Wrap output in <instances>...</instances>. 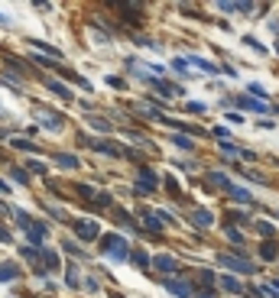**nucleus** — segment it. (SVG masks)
I'll return each instance as SVG.
<instances>
[{"label":"nucleus","instance_id":"f257e3e1","mask_svg":"<svg viewBox=\"0 0 279 298\" xmlns=\"http://www.w3.org/2000/svg\"><path fill=\"white\" fill-rule=\"evenodd\" d=\"M101 250L107 253L110 259H127V256H130L127 240H124V236H117V233H104V236H101Z\"/></svg>","mask_w":279,"mask_h":298},{"label":"nucleus","instance_id":"f03ea898","mask_svg":"<svg viewBox=\"0 0 279 298\" xmlns=\"http://www.w3.org/2000/svg\"><path fill=\"white\" fill-rule=\"evenodd\" d=\"M217 262H221V266H228V269H234V273H254V266H250L247 259L231 256V253H217Z\"/></svg>","mask_w":279,"mask_h":298},{"label":"nucleus","instance_id":"7ed1b4c3","mask_svg":"<svg viewBox=\"0 0 279 298\" xmlns=\"http://www.w3.org/2000/svg\"><path fill=\"white\" fill-rule=\"evenodd\" d=\"M36 117H39V124L46 127V130H62V117H59L55 110H46V107H36Z\"/></svg>","mask_w":279,"mask_h":298},{"label":"nucleus","instance_id":"20e7f679","mask_svg":"<svg viewBox=\"0 0 279 298\" xmlns=\"http://www.w3.org/2000/svg\"><path fill=\"white\" fill-rule=\"evenodd\" d=\"M75 233L81 236V240H98L101 236V227L94 221H75Z\"/></svg>","mask_w":279,"mask_h":298},{"label":"nucleus","instance_id":"39448f33","mask_svg":"<svg viewBox=\"0 0 279 298\" xmlns=\"http://www.w3.org/2000/svg\"><path fill=\"white\" fill-rule=\"evenodd\" d=\"M162 285L169 288V292L182 295V298H188V295H191V285H188V282H182V279H162Z\"/></svg>","mask_w":279,"mask_h":298},{"label":"nucleus","instance_id":"423d86ee","mask_svg":"<svg viewBox=\"0 0 279 298\" xmlns=\"http://www.w3.org/2000/svg\"><path fill=\"white\" fill-rule=\"evenodd\" d=\"M279 256V247L273 240H266V243H260V259H266V262H273Z\"/></svg>","mask_w":279,"mask_h":298},{"label":"nucleus","instance_id":"0eeeda50","mask_svg":"<svg viewBox=\"0 0 279 298\" xmlns=\"http://www.w3.org/2000/svg\"><path fill=\"white\" fill-rule=\"evenodd\" d=\"M156 185H159V178L150 172V169H140V188H146V191H153Z\"/></svg>","mask_w":279,"mask_h":298},{"label":"nucleus","instance_id":"6e6552de","mask_svg":"<svg viewBox=\"0 0 279 298\" xmlns=\"http://www.w3.org/2000/svg\"><path fill=\"white\" fill-rule=\"evenodd\" d=\"M153 266H156V269H162V273H176L179 262L172 259V256H156V259H153Z\"/></svg>","mask_w":279,"mask_h":298},{"label":"nucleus","instance_id":"1a4fd4ad","mask_svg":"<svg viewBox=\"0 0 279 298\" xmlns=\"http://www.w3.org/2000/svg\"><path fill=\"white\" fill-rule=\"evenodd\" d=\"M91 149H98V153H107V156H124V153L117 149V143H110V139H104V143L98 139V143H94Z\"/></svg>","mask_w":279,"mask_h":298},{"label":"nucleus","instance_id":"9d476101","mask_svg":"<svg viewBox=\"0 0 279 298\" xmlns=\"http://www.w3.org/2000/svg\"><path fill=\"white\" fill-rule=\"evenodd\" d=\"M16 276H20V269H16L13 262H4V266H0V282H10Z\"/></svg>","mask_w":279,"mask_h":298},{"label":"nucleus","instance_id":"9b49d317","mask_svg":"<svg viewBox=\"0 0 279 298\" xmlns=\"http://www.w3.org/2000/svg\"><path fill=\"white\" fill-rule=\"evenodd\" d=\"M143 224H146V230H156V233L162 230V224H159V214H150V211H146V214H143Z\"/></svg>","mask_w":279,"mask_h":298},{"label":"nucleus","instance_id":"f8f14e48","mask_svg":"<svg viewBox=\"0 0 279 298\" xmlns=\"http://www.w3.org/2000/svg\"><path fill=\"white\" fill-rule=\"evenodd\" d=\"M191 221H195V227H211V214L208 211H191Z\"/></svg>","mask_w":279,"mask_h":298},{"label":"nucleus","instance_id":"ddd939ff","mask_svg":"<svg viewBox=\"0 0 279 298\" xmlns=\"http://www.w3.org/2000/svg\"><path fill=\"white\" fill-rule=\"evenodd\" d=\"M46 87H49V91H55L59 98H72V94H68V87L59 84V81H52V78H46Z\"/></svg>","mask_w":279,"mask_h":298},{"label":"nucleus","instance_id":"4468645a","mask_svg":"<svg viewBox=\"0 0 279 298\" xmlns=\"http://www.w3.org/2000/svg\"><path fill=\"white\" fill-rule=\"evenodd\" d=\"M55 162L62 165V169H78V159H75V156H68V153H62V156H55Z\"/></svg>","mask_w":279,"mask_h":298},{"label":"nucleus","instance_id":"2eb2a0df","mask_svg":"<svg viewBox=\"0 0 279 298\" xmlns=\"http://www.w3.org/2000/svg\"><path fill=\"white\" fill-rule=\"evenodd\" d=\"M228 191H231V198L237 201V204H250V195H247V191H243V188H234V185H231Z\"/></svg>","mask_w":279,"mask_h":298},{"label":"nucleus","instance_id":"dca6fc26","mask_svg":"<svg viewBox=\"0 0 279 298\" xmlns=\"http://www.w3.org/2000/svg\"><path fill=\"white\" fill-rule=\"evenodd\" d=\"M257 233H260V236H266V240H273V233H276V230H273V224H269V221H257Z\"/></svg>","mask_w":279,"mask_h":298},{"label":"nucleus","instance_id":"f3484780","mask_svg":"<svg viewBox=\"0 0 279 298\" xmlns=\"http://www.w3.org/2000/svg\"><path fill=\"white\" fill-rule=\"evenodd\" d=\"M240 107H250V110H269L263 101H254V98H240Z\"/></svg>","mask_w":279,"mask_h":298},{"label":"nucleus","instance_id":"a211bd4d","mask_svg":"<svg viewBox=\"0 0 279 298\" xmlns=\"http://www.w3.org/2000/svg\"><path fill=\"white\" fill-rule=\"evenodd\" d=\"M208 182H211V185H221V188H231V182L224 178L221 172H208Z\"/></svg>","mask_w":279,"mask_h":298},{"label":"nucleus","instance_id":"6ab92c4d","mask_svg":"<svg viewBox=\"0 0 279 298\" xmlns=\"http://www.w3.org/2000/svg\"><path fill=\"white\" fill-rule=\"evenodd\" d=\"M42 236H46V227H42V224H36V221H33V227H30V240H42Z\"/></svg>","mask_w":279,"mask_h":298},{"label":"nucleus","instance_id":"aec40b11","mask_svg":"<svg viewBox=\"0 0 279 298\" xmlns=\"http://www.w3.org/2000/svg\"><path fill=\"white\" fill-rule=\"evenodd\" d=\"M42 262H46L49 269H59V256H55L52 250H42Z\"/></svg>","mask_w":279,"mask_h":298},{"label":"nucleus","instance_id":"412c9836","mask_svg":"<svg viewBox=\"0 0 279 298\" xmlns=\"http://www.w3.org/2000/svg\"><path fill=\"white\" fill-rule=\"evenodd\" d=\"M191 62H195L198 68H202V72H208V75H214V72H221V68H217V65H211V62H205V58H191Z\"/></svg>","mask_w":279,"mask_h":298},{"label":"nucleus","instance_id":"4be33fe9","mask_svg":"<svg viewBox=\"0 0 279 298\" xmlns=\"http://www.w3.org/2000/svg\"><path fill=\"white\" fill-rule=\"evenodd\" d=\"M75 191H78V195H85V198H91V201H94V204H98V191H94L91 185H78Z\"/></svg>","mask_w":279,"mask_h":298},{"label":"nucleus","instance_id":"5701e85b","mask_svg":"<svg viewBox=\"0 0 279 298\" xmlns=\"http://www.w3.org/2000/svg\"><path fill=\"white\" fill-rule=\"evenodd\" d=\"M221 285L228 288V292H240V288H243V285L237 282V279H231V276H224V279H221Z\"/></svg>","mask_w":279,"mask_h":298},{"label":"nucleus","instance_id":"b1692460","mask_svg":"<svg viewBox=\"0 0 279 298\" xmlns=\"http://www.w3.org/2000/svg\"><path fill=\"white\" fill-rule=\"evenodd\" d=\"M33 46H36V49H42V52H49L52 58H59V55H62V52H59V49H52L49 42H33Z\"/></svg>","mask_w":279,"mask_h":298},{"label":"nucleus","instance_id":"393cba45","mask_svg":"<svg viewBox=\"0 0 279 298\" xmlns=\"http://www.w3.org/2000/svg\"><path fill=\"white\" fill-rule=\"evenodd\" d=\"M91 127L101 130V133H107V130H110V124H107V120H101V117H91Z\"/></svg>","mask_w":279,"mask_h":298},{"label":"nucleus","instance_id":"a878e982","mask_svg":"<svg viewBox=\"0 0 279 298\" xmlns=\"http://www.w3.org/2000/svg\"><path fill=\"white\" fill-rule=\"evenodd\" d=\"M10 146H16V149H26V153H33V149H36V146H33L30 143V139H13V143Z\"/></svg>","mask_w":279,"mask_h":298},{"label":"nucleus","instance_id":"bb28decb","mask_svg":"<svg viewBox=\"0 0 279 298\" xmlns=\"http://www.w3.org/2000/svg\"><path fill=\"white\" fill-rule=\"evenodd\" d=\"M165 188H169L172 195H179V198H182V188H179V182H176V178H165Z\"/></svg>","mask_w":279,"mask_h":298},{"label":"nucleus","instance_id":"cd10ccee","mask_svg":"<svg viewBox=\"0 0 279 298\" xmlns=\"http://www.w3.org/2000/svg\"><path fill=\"white\" fill-rule=\"evenodd\" d=\"M68 285L78 288V269H75V266H68Z\"/></svg>","mask_w":279,"mask_h":298},{"label":"nucleus","instance_id":"c85d7f7f","mask_svg":"<svg viewBox=\"0 0 279 298\" xmlns=\"http://www.w3.org/2000/svg\"><path fill=\"white\" fill-rule=\"evenodd\" d=\"M228 240H234V243H240V240H243V233H240V230H234V227L228 224Z\"/></svg>","mask_w":279,"mask_h":298},{"label":"nucleus","instance_id":"c756f323","mask_svg":"<svg viewBox=\"0 0 279 298\" xmlns=\"http://www.w3.org/2000/svg\"><path fill=\"white\" fill-rule=\"evenodd\" d=\"M221 153H228V156H237V146H234V143H228V139H224V143H221Z\"/></svg>","mask_w":279,"mask_h":298},{"label":"nucleus","instance_id":"7c9ffc66","mask_svg":"<svg viewBox=\"0 0 279 298\" xmlns=\"http://www.w3.org/2000/svg\"><path fill=\"white\" fill-rule=\"evenodd\" d=\"M198 282H202V285H211V282H214V276L205 269V273H198Z\"/></svg>","mask_w":279,"mask_h":298},{"label":"nucleus","instance_id":"2f4dec72","mask_svg":"<svg viewBox=\"0 0 279 298\" xmlns=\"http://www.w3.org/2000/svg\"><path fill=\"white\" fill-rule=\"evenodd\" d=\"M176 146L179 149H191V139L188 136H176Z\"/></svg>","mask_w":279,"mask_h":298},{"label":"nucleus","instance_id":"473e14b6","mask_svg":"<svg viewBox=\"0 0 279 298\" xmlns=\"http://www.w3.org/2000/svg\"><path fill=\"white\" fill-rule=\"evenodd\" d=\"M10 172H13V178L20 182V185H26V172H23V169H10Z\"/></svg>","mask_w":279,"mask_h":298},{"label":"nucleus","instance_id":"72a5a7b5","mask_svg":"<svg viewBox=\"0 0 279 298\" xmlns=\"http://www.w3.org/2000/svg\"><path fill=\"white\" fill-rule=\"evenodd\" d=\"M62 247H65L68 253H75V256H81V250H78V247H75V243H72V240H65V243H62Z\"/></svg>","mask_w":279,"mask_h":298},{"label":"nucleus","instance_id":"f704fd0d","mask_svg":"<svg viewBox=\"0 0 279 298\" xmlns=\"http://www.w3.org/2000/svg\"><path fill=\"white\" fill-rule=\"evenodd\" d=\"M217 7H221L224 13H234V10H237V4H228V0H224V4H217Z\"/></svg>","mask_w":279,"mask_h":298},{"label":"nucleus","instance_id":"c9c22d12","mask_svg":"<svg viewBox=\"0 0 279 298\" xmlns=\"http://www.w3.org/2000/svg\"><path fill=\"white\" fill-rule=\"evenodd\" d=\"M133 262H140V266H146V262H150V256H146V253H136V256H133Z\"/></svg>","mask_w":279,"mask_h":298},{"label":"nucleus","instance_id":"e433bc0d","mask_svg":"<svg viewBox=\"0 0 279 298\" xmlns=\"http://www.w3.org/2000/svg\"><path fill=\"white\" fill-rule=\"evenodd\" d=\"M0 240H10V233H7V230H4V227H0Z\"/></svg>","mask_w":279,"mask_h":298},{"label":"nucleus","instance_id":"4c0bfd02","mask_svg":"<svg viewBox=\"0 0 279 298\" xmlns=\"http://www.w3.org/2000/svg\"><path fill=\"white\" fill-rule=\"evenodd\" d=\"M0 23H4V26H7V23H10V20H7V16H0Z\"/></svg>","mask_w":279,"mask_h":298},{"label":"nucleus","instance_id":"58836bf2","mask_svg":"<svg viewBox=\"0 0 279 298\" xmlns=\"http://www.w3.org/2000/svg\"><path fill=\"white\" fill-rule=\"evenodd\" d=\"M202 298H211V295H202Z\"/></svg>","mask_w":279,"mask_h":298}]
</instances>
